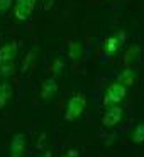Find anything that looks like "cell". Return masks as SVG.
<instances>
[{"label": "cell", "instance_id": "7", "mask_svg": "<svg viewBox=\"0 0 144 157\" xmlns=\"http://www.w3.org/2000/svg\"><path fill=\"white\" fill-rule=\"evenodd\" d=\"M124 42V32H120V34L117 36H110V37H107L105 44H103V49H105V54L107 58H110V56H114L117 51H119L120 44Z\"/></svg>", "mask_w": 144, "mask_h": 157}, {"label": "cell", "instance_id": "8", "mask_svg": "<svg viewBox=\"0 0 144 157\" xmlns=\"http://www.w3.org/2000/svg\"><path fill=\"white\" fill-rule=\"evenodd\" d=\"M56 90H58V85H56L54 78H48L41 86V98L51 100L53 96L56 95Z\"/></svg>", "mask_w": 144, "mask_h": 157}, {"label": "cell", "instance_id": "12", "mask_svg": "<svg viewBox=\"0 0 144 157\" xmlns=\"http://www.w3.org/2000/svg\"><path fill=\"white\" fill-rule=\"evenodd\" d=\"M68 54H70V58H71L73 61L80 59L82 58V44H80V42H71V44H70Z\"/></svg>", "mask_w": 144, "mask_h": 157}, {"label": "cell", "instance_id": "15", "mask_svg": "<svg viewBox=\"0 0 144 157\" xmlns=\"http://www.w3.org/2000/svg\"><path fill=\"white\" fill-rule=\"evenodd\" d=\"M63 68H65V63H63L61 59H58V61L53 63V78H56V76L61 75Z\"/></svg>", "mask_w": 144, "mask_h": 157}, {"label": "cell", "instance_id": "2", "mask_svg": "<svg viewBox=\"0 0 144 157\" xmlns=\"http://www.w3.org/2000/svg\"><path fill=\"white\" fill-rule=\"evenodd\" d=\"M85 108H86L85 96H82V95H73L71 98H70L68 105H66V112H65L66 122H76V120H80V117L83 115Z\"/></svg>", "mask_w": 144, "mask_h": 157}, {"label": "cell", "instance_id": "19", "mask_svg": "<svg viewBox=\"0 0 144 157\" xmlns=\"http://www.w3.org/2000/svg\"><path fill=\"white\" fill-rule=\"evenodd\" d=\"M42 157H51V152H44V154H42Z\"/></svg>", "mask_w": 144, "mask_h": 157}, {"label": "cell", "instance_id": "16", "mask_svg": "<svg viewBox=\"0 0 144 157\" xmlns=\"http://www.w3.org/2000/svg\"><path fill=\"white\" fill-rule=\"evenodd\" d=\"M10 5H12V0H0V15L7 14Z\"/></svg>", "mask_w": 144, "mask_h": 157}, {"label": "cell", "instance_id": "10", "mask_svg": "<svg viewBox=\"0 0 144 157\" xmlns=\"http://www.w3.org/2000/svg\"><path fill=\"white\" fill-rule=\"evenodd\" d=\"M10 96H12V86L9 85L7 81L0 83V110H2L9 103Z\"/></svg>", "mask_w": 144, "mask_h": 157}, {"label": "cell", "instance_id": "17", "mask_svg": "<svg viewBox=\"0 0 144 157\" xmlns=\"http://www.w3.org/2000/svg\"><path fill=\"white\" fill-rule=\"evenodd\" d=\"M61 157H80V152L76 149H70L68 152H65Z\"/></svg>", "mask_w": 144, "mask_h": 157}, {"label": "cell", "instance_id": "6", "mask_svg": "<svg viewBox=\"0 0 144 157\" xmlns=\"http://www.w3.org/2000/svg\"><path fill=\"white\" fill-rule=\"evenodd\" d=\"M17 42L10 41L0 48V64H12V61L17 56Z\"/></svg>", "mask_w": 144, "mask_h": 157}, {"label": "cell", "instance_id": "13", "mask_svg": "<svg viewBox=\"0 0 144 157\" xmlns=\"http://www.w3.org/2000/svg\"><path fill=\"white\" fill-rule=\"evenodd\" d=\"M12 75H14V66L12 64H0V78L7 79Z\"/></svg>", "mask_w": 144, "mask_h": 157}, {"label": "cell", "instance_id": "5", "mask_svg": "<svg viewBox=\"0 0 144 157\" xmlns=\"http://www.w3.org/2000/svg\"><path fill=\"white\" fill-rule=\"evenodd\" d=\"M27 139L22 132H17L10 140V149H9V157H22L26 152Z\"/></svg>", "mask_w": 144, "mask_h": 157}, {"label": "cell", "instance_id": "4", "mask_svg": "<svg viewBox=\"0 0 144 157\" xmlns=\"http://www.w3.org/2000/svg\"><path fill=\"white\" fill-rule=\"evenodd\" d=\"M36 2L38 0H15L14 5V15L17 21H27L31 14L34 12Z\"/></svg>", "mask_w": 144, "mask_h": 157}, {"label": "cell", "instance_id": "11", "mask_svg": "<svg viewBox=\"0 0 144 157\" xmlns=\"http://www.w3.org/2000/svg\"><path fill=\"white\" fill-rule=\"evenodd\" d=\"M134 144H142L144 142V123H137L136 128H134L132 135H130Z\"/></svg>", "mask_w": 144, "mask_h": 157}, {"label": "cell", "instance_id": "9", "mask_svg": "<svg viewBox=\"0 0 144 157\" xmlns=\"http://www.w3.org/2000/svg\"><path fill=\"white\" fill-rule=\"evenodd\" d=\"M136 79H137L136 71H134V69H130V68H127V69H124V71H120L117 81H119L120 85H124L126 88H129V86H132L134 83H136Z\"/></svg>", "mask_w": 144, "mask_h": 157}, {"label": "cell", "instance_id": "3", "mask_svg": "<svg viewBox=\"0 0 144 157\" xmlns=\"http://www.w3.org/2000/svg\"><path fill=\"white\" fill-rule=\"evenodd\" d=\"M122 120H124V110L120 108L119 105L109 106V108L105 110V113H103V117H102V125L105 127V128H114V127L119 125Z\"/></svg>", "mask_w": 144, "mask_h": 157}, {"label": "cell", "instance_id": "18", "mask_svg": "<svg viewBox=\"0 0 144 157\" xmlns=\"http://www.w3.org/2000/svg\"><path fill=\"white\" fill-rule=\"evenodd\" d=\"M32 58H34V51H31V52H29V56H27V59H24V69L29 66V63H31Z\"/></svg>", "mask_w": 144, "mask_h": 157}, {"label": "cell", "instance_id": "1", "mask_svg": "<svg viewBox=\"0 0 144 157\" xmlns=\"http://www.w3.org/2000/svg\"><path fill=\"white\" fill-rule=\"evenodd\" d=\"M127 96V88L124 85H120L119 81L109 85V88L105 90V95H103V106L109 108V106H117L119 103H122Z\"/></svg>", "mask_w": 144, "mask_h": 157}, {"label": "cell", "instance_id": "14", "mask_svg": "<svg viewBox=\"0 0 144 157\" xmlns=\"http://www.w3.org/2000/svg\"><path fill=\"white\" fill-rule=\"evenodd\" d=\"M137 56H139V48H130L129 51H127L126 58H124V61L129 64V63H132V59H136Z\"/></svg>", "mask_w": 144, "mask_h": 157}]
</instances>
